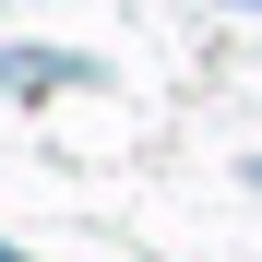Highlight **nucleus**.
Listing matches in <instances>:
<instances>
[{
	"label": "nucleus",
	"mask_w": 262,
	"mask_h": 262,
	"mask_svg": "<svg viewBox=\"0 0 262 262\" xmlns=\"http://www.w3.org/2000/svg\"><path fill=\"white\" fill-rule=\"evenodd\" d=\"M0 83L12 96H60V83H96V60H72V48H0Z\"/></svg>",
	"instance_id": "1"
},
{
	"label": "nucleus",
	"mask_w": 262,
	"mask_h": 262,
	"mask_svg": "<svg viewBox=\"0 0 262 262\" xmlns=\"http://www.w3.org/2000/svg\"><path fill=\"white\" fill-rule=\"evenodd\" d=\"M0 262H24V250H12V238H0Z\"/></svg>",
	"instance_id": "2"
}]
</instances>
